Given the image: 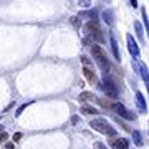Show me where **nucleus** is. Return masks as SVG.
<instances>
[{"instance_id": "nucleus-1", "label": "nucleus", "mask_w": 149, "mask_h": 149, "mask_svg": "<svg viewBox=\"0 0 149 149\" xmlns=\"http://www.w3.org/2000/svg\"><path fill=\"white\" fill-rule=\"evenodd\" d=\"M91 53H93V58L96 60L98 66L103 70V71H108L109 70V63H108V58H106V53L100 45H93L91 47Z\"/></svg>"}, {"instance_id": "nucleus-2", "label": "nucleus", "mask_w": 149, "mask_h": 149, "mask_svg": "<svg viewBox=\"0 0 149 149\" xmlns=\"http://www.w3.org/2000/svg\"><path fill=\"white\" fill-rule=\"evenodd\" d=\"M90 126L93 129H96V131L103 133V134H109V136H114V134H116L114 128H111V124H109L106 119H93V121L90 123Z\"/></svg>"}, {"instance_id": "nucleus-3", "label": "nucleus", "mask_w": 149, "mask_h": 149, "mask_svg": "<svg viewBox=\"0 0 149 149\" xmlns=\"http://www.w3.org/2000/svg\"><path fill=\"white\" fill-rule=\"evenodd\" d=\"M86 33L91 35V37H95L96 40H100V42L103 40L101 30H100V27H98V23H96V22H90V23L86 25Z\"/></svg>"}, {"instance_id": "nucleus-4", "label": "nucleus", "mask_w": 149, "mask_h": 149, "mask_svg": "<svg viewBox=\"0 0 149 149\" xmlns=\"http://www.w3.org/2000/svg\"><path fill=\"white\" fill-rule=\"evenodd\" d=\"M103 91H104L106 96H109V98H116V96H118L116 86L113 85L111 81H104V83H103Z\"/></svg>"}, {"instance_id": "nucleus-5", "label": "nucleus", "mask_w": 149, "mask_h": 149, "mask_svg": "<svg viewBox=\"0 0 149 149\" xmlns=\"http://www.w3.org/2000/svg\"><path fill=\"white\" fill-rule=\"evenodd\" d=\"M113 108H114V109L119 113V116L126 118V119H133V118H134V114H129V111H128V109H126L124 106H123L121 103H116V104H113Z\"/></svg>"}, {"instance_id": "nucleus-6", "label": "nucleus", "mask_w": 149, "mask_h": 149, "mask_svg": "<svg viewBox=\"0 0 149 149\" xmlns=\"http://www.w3.org/2000/svg\"><path fill=\"white\" fill-rule=\"evenodd\" d=\"M113 148L114 149H129V141L124 138H119L113 143Z\"/></svg>"}, {"instance_id": "nucleus-7", "label": "nucleus", "mask_w": 149, "mask_h": 149, "mask_svg": "<svg viewBox=\"0 0 149 149\" xmlns=\"http://www.w3.org/2000/svg\"><path fill=\"white\" fill-rule=\"evenodd\" d=\"M91 100H96V96L90 91H83L80 93V101H91Z\"/></svg>"}, {"instance_id": "nucleus-8", "label": "nucleus", "mask_w": 149, "mask_h": 149, "mask_svg": "<svg viewBox=\"0 0 149 149\" xmlns=\"http://www.w3.org/2000/svg\"><path fill=\"white\" fill-rule=\"evenodd\" d=\"M128 43H129V50H131V53H134L136 56H138L139 52H138V47H136V42H134L131 37H128Z\"/></svg>"}, {"instance_id": "nucleus-9", "label": "nucleus", "mask_w": 149, "mask_h": 149, "mask_svg": "<svg viewBox=\"0 0 149 149\" xmlns=\"http://www.w3.org/2000/svg\"><path fill=\"white\" fill-rule=\"evenodd\" d=\"M81 113H83V114H96V109L91 108V106H83L81 108Z\"/></svg>"}, {"instance_id": "nucleus-10", "label": "nucleus", "mask_w": 149, "mask_h": 149, "mask_svg": "<svg viewBox=\"0 0 149 149\" xmlns=\"http://www.w3.org/2000/svg\"><path fill=\"white\" fill-rule=\"evenodd\" d=\"M111 45H113V53H114V56L119 60V52H118V45H116V40H114V37H111Z\"/></svg>"}, {"instance_id": "nucleus-11", "label": "nucleus", "mask_w": 149, "mask_h": 149, "mask_svg": "<svg viewBox=\"0 0 149 149\" xmlns=\"http://www.w3.org/2000/svg\"><path fill=\"white\" fill-rule=\"evenodd\" d=\"M83 73H85V76H86V80H90V81H95V74L91 73L88 68H85L83 70Z\"/></svg>"}, {"instance_id": "nucleus-12", "label": "nucleus", "mask_w": 149, "mask_h": 149, "mask_svg": "<svg viewBox=\"0 0 149 149\" xmlns=\"http://www.w3.org/2000/svg\"><path fill=\"white\" fill-rule=\"evenodd\" d=\"M138 103H139V106H141V109H146V104H144V100H143L141 93H138Z\"/></svg>"}, {"instance_id": "nucleus-13", "label": "nucleus", "mask_w": 149, "mask_h": 149, "mask_svg": "<svg viewBox=\"0 0 149 149\" xmlns=\"http://www.w3.org/2000/svg\"><path fill=\"white\" fill-rule=\"evenodd\" d=\"M133 136H134V141H136V144H138V146H141V144H143V141H141V136H139L138 131H134Z\"/></svg>"}, {"instance_id": "nucleus-14", "label": "nucleus", "mask_w": 149, "mask_h": 149, "mask_svg": "<svg viewBox=\"0 0 149 149\" xmlns=\"http://www.w3.org/2000/svg\"><path fill=\"white\" fill-rule=\"evenodd\" d=\"M7 138H8V136H7V133H3V131H0V143H3V141H5Z\"/></svg>"}, {"instance_id": "nucleus-15", "label": "nucleus", "mask_w": 149, "mask_h": 149, "mask_svg": "<svg viewBox=\"0 0 149 149\" xmlns=\"http://www.w3.org/2000/svg\"><path fill=\"white\" fill-rule=\"evenodd\" d=\"M20 139H22V134H20V133L13 134V141H15V143H17V141H20Z\"/></svg>"}, {"instance_id": "nucleus-16", "label": "nucleus", "mask_w": 149, "mask_h": 149, "mask_svg": "<svg viewBox=\"0 0 149 149\" xmlns=\"http://www.w3.org/2000/svg\"><path fill=\"white\" fill-rule=\"evenodd\" d=\"M5 149H15V146H13V143H8L5 146Z\"/></svg>"}, {"instance_id": "nucleus-17", "label": "nucleus", "mask_w": 149, "mask_h": 149, "mask_svg": "<svg viewBox=\"0 0 149 149\" xmlns=\"http://www.w3.org/2000/svg\"><path fill=\"white\" fill-rule=\"evenodd\" d=\"M96 148H98V149H106L104 146H103V144H96Z\"/></svg>"}, {"instance_id": "nucleus-18", "label": "nucleus", "mask_w": 149, "mask_h": 149, "mask_svg": "<svg viewBox=\"0 0 149 149\" xmlns=\"http://www.w3.org/2000/svg\"><path fill=\"white\" fill-rule=\"evenodd\" d=\"M131 2H133V5H134V7H136V0H131Z\"/></svg>"}, {"instance_id": "nucleus-19", "label": "nucleus", "mask_w": 149, "mask_h": 149, "mask_svg": "<svg viewBox=\"0 0 149 149\" xmlns=\"http://www.w3.org/2000/svg\"><path fill=\"white\" fill-rule=\"evenodd\" d=\"M0 131H3V129H2V126H0Z\"/></svg>"}]
</instances>
